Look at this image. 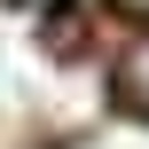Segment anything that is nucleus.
Instances as JSON below:
<instances>
[{
  "instance_id": "1",
  "label": "nucleus",
  "mask_w": 149,
  "mask_h": 149,
  "mask_svg": "<svg viewBox=\"0 0 149 149\" xmlns=\"http://www.w3.org/2000/svg\"><path fill=\"white\" fill-rule=\"evenodd\" d=\"M118 94H126L134 110H149V39L126 55V63H118Z\"/></svg>"
},
{
  "instance_id": "2",
  "label": "nucleus",
  "mask_w": 149,
  "mask_h": 149,
  "mask_svg": "<svg viewBox=\"0 0 149 149\" xmlns=\"http://www.w3.org/2000/svg\"><path fill=\"white\" fill-rule=\"evenodd\" d=\"M118 8H149V0H118Z\"/></svg>"
}]
</instances>
